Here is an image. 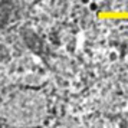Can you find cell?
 <instances>
[{"mask_svg":"<svg viewBox=\"0 0 128 128\" xmlns=\"http://www.w3.org/2000/svg\"><path fill=\"white\" fill-rule=\"evenodd\" d=\"M81 3H82V4H89V3H91V0H81Z\"/></svg>","mask_w":128,"mask_h":128,"instance_id":"obj_3","label":"cell"},{"mask_svg":"<svg viewBox=\"0 0 128 128\" xmlns=\"http://www.w3.org/2000/svg\"><path fill=\"white\" fill-rule=\"evenodd\" d=\"M116 58H118V55H116V52H111L110 53V59L114 62V60H116Z\"/></svg>","mask_w":128,"mask_h":128,"instance_id":"obj_2","label":"cell"},{"mask_svg":"<svg viewBox=\"0 0 128 128\" xmlns=\"http://www.w3.org/2000/svg\"><path fill=\"white\" fill-rule=\"evenodd\" d=\"M88 7H89L91 12H96V10H98V3H96V2H91V3L88 4Z\"/></svg>","mask_w":128,"mask_h":128,"instance_id":"obj_1","label":"cell"}]
</instances>
